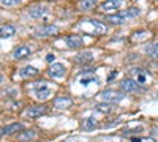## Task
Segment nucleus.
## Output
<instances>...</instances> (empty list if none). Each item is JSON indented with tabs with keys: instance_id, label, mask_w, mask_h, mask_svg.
I'll return each instance as SVG.
<instances>
[{
	"instance_id": "nucleus-1",
	"label": "nucleus",
	"mask_w": 158,
	"mask_h": 142,
	"mask_svg": "<svg viewBox=\"0 0 158 142\" xmlns=\"http://www.w3.org/2000/svg\"><path fill=\"white\" fill-rule=\"evenodd\" d=\"M138 14H139V8H136V6H131V8H127L125 11L115 13V14H109L106 19H108L111 24L118 25V24H123V22H127V21H128V19H131V18H136Z\"/></svg>"
},
{
	"instance_id": "nucleus-2",
	"label": "nucleus",
	"mask_w": 158,
	"mask_h": 142,
	"mask_svg": "<svg viewBox=\"0 0 158 142\" xmlns=\"http://www.w3.org/2000/svg\"><path fill=\"white\" fill-rule=\"evenodd\" d=\"M33 90H35V95L38 99H46L51 95V88L46 82H36L33 85Z\"/></svg>"
},
{
	"instance_id": "nucleus-3",
	"label": "nucleus",
	"mask_w": 158,
	"mask_h": 142,
	"mask_svg": "<svg viewBox=\"0 0 158 142\" xmlns=\"http://www.w3.org/2000/svg\"><path fill=\"white\" fill-rule=\"evenodd\" d=\"M57 33H59V27H57V25H51V24L41 25V27H38L35 30L36 36H54Z\"/></svg>"
},
{
	"instance_id": "nucleus-4",
	"label": "nucleus",
	"mask_w": 158,
	"mask_h": 142,
	"mask_svg": "<svg viewBox=\"0 0 158 142\" xmlns=\"http://www.w3.org/2000/svg\"><path fill=\"white\" fill-rule=\"evenodd\" d=\"M65 67L62 63H54V65H51V68L48 70V76L49 77H54V79H59V77H63L65 76Z\"/></svg>"
},
{
	"instance_id": "nucleus-5",
	"label": "nucleus",
	"mask_w": 158,
	"mask_h": 142,
	"mask_svg": "<svg viewBox=\"0 0 158 142\" xmlns=\"http://www.w3.org/2000/svg\"><path fill=\"white\" fill-rule=\"evenodd\" d=\"M120 3L122 0H106V2H103L100 5V10L103 13H111V11H117L120 8Z\"/></svg>"
},
{
	"instance_id": "nucleus-6",
	"label": "nucleus",
	"mask_w": 158,
	"mask_h": 142,
	"mask_svg": "<svg viewBox=\"0 0 158 142\" xmlns=\"http://www.w3.org/2000/svg\"><path fill=\"white\" fill-rule=\"evenodd\" d=\"M46 112H48L46 106H33V108H29L25 111V115H27L29 119H38V117H41V115H44Z\"/></svg>"
},
{
	"instance_id": "nucleus-7",
	"label": "nucleus",
	"mask_w": 158,
	"mask_h": 142,
	"mask_svg": "<svg viewBox=\"0 0 158 142\" xmlns=\"http://www.w3.org/2000/svg\"><path fill=\"white\" fill-rule=\"evenodd\" d=\"M120 88H122V92L133 93V92H138L139 90V84L133 79H123L122 84H120Z\"/></svg>"
},
{
	"instance_id": "nucleus-8",
	"label": "nucleus",
	"mask_w": 158,
	"mask_h": 142,
	"mask_svg": "<svg viewBox=\"0 0 158 142\" xmlns=\"http://www.w3.org/2000/svg\"><path fill=\"white\" fill-rule=\"evenodd\" d=\"M100 98H101L103 103H111V104H112L114 101L122 99V95L117 93V92H114V90H106V92H103V93L100 95Z\"/></svg>"
},
{
	"instance_id": "nucleus-9",
	"label": "nucleus",
	"mask_w": 158,
	"mask_h": 142,
	"mask_svg": "<svg viewBox=\"0 0 158 142\" xmlns=\"http://www.w3.org/2000/svg\"><path fill=\"white\" fill-rule=\"evenodd\" d=\"M24 130V125L22 123H11V125H6L3 126L2 130H0V134H3V136H8V134H16L19 131Z\"/></svg>"
},
{
	"instance_id": "nucleus-10",
	"label": "nucleus",
	"mask_w": 158,
	"mask_h": 142,
	"mask_svg": "<svg viewBox=\"0 0 158 142\" xmlns=\"http://www.w3.org/2000/svg\"><path fill=\"white\" fill-rule=\"evenodd\" d=\"M48 11H49V8H48L46 5H36V6H32V8L29 10V14H30L32 18L38 19V18H43Z\"/></svg>"
},
{
	"instance_id": "nucleus-11",
	"label": "nucleus",
	"mask_w": 158,
	"mask_h": 142,
	"mask_svg": "<svg viewBox=\"0 0 158 142\" xmlns=\"http://www.w3.org/2000/svg\"><path fill=\"white\" fill-rule=\"evenodd\" d=\"M30 52H32V49L29 46L22 44V46H18L15 51H13V55H15V59H25V57L30 55Z\"/></svg>"
},
{
	"instance_id": "nucleus-12",
	"label": "nucleus",
	"mask_w": 158,
	"mask_h": 142,
	"mask_svg": "<svg viewBox=\"0 0 158 142\" xmlns=\"http://www.w3.org/2000/svg\"><path fill=\"white\" fill-rule=\"evenodd\" d=\"M71 104H73V99L68 98V96H57V98L54 99V106H56L57 109H67V108H70Z\"/></svg>"
},
{
	"instance_id": "nucleus-13",
	"label": "nucleus",
	"mask_w": 158,
	"mask_h": 142,
	"mask_svg": "<svg viewBox=\"0 0 158 142\" xmlns=\"http://www.w3.org/2000/svg\"><path fill=\"white\" fill-rule=\"evenodd\" d=\"M65 41H67V46H68V47H73V49H74V47H81V46H82V38L79 36V35H76V33L68 35Z\"/></svg>"
},
{
	"instance_id": "nucleus-14",
	"label": "nucleus",
	"mask_w": 158,
	"mask_h": 142,
	"mask_svg": "<svg viewBox=\"0 0 158 142\" xmlns=\"http://www.w3.org/2000/svg\"><path fill=\"white\" fill-rule=\"evenodd\" d=\"M92 59H94L92 52H89V51H84V52H79V54L74 57V62L77 63V65H85V63L92 62Z\"/></svg>"
},
{
	"instance_id": "nucleus-15",
	"label": "nucleus",
	"mask_w": 158,
	"mask_h": 142,
	"mask_svg": "<svg viewBox=\"0 0 158 142\" xmlns=\"http://www.w3.org/2000/svg\"><path fill=\"white\" fill-rule=\"evenodd\" d=\"M15 33H16V29L13 25H8V24L0 25V38H10Z\"/></svg>"
},
{
	"instance_id": "nucleus-16",
	"label": "nucleus",
	"mask_w": 158,
	"mask_h": 142,
	"mask_svg": "<svg viewBox=\"0 0 158 142\" xmlns=\"http://www.w3.org/2000/svg\"><path fill=\"white\" fill-rule=\"evenodd\" d=\"M77 6H79V10H82V11L94 10V8L97 6V2H95V0H79Z\"/></svg>"
},
{
	"instance_id": "nucleus-17",
	"label": "nucleus",
	"mask_w": 158,
	"mask_h": 142,
	"mask_svg": "<svg viewBox=\"0 0 158 142\" xmlns=\"http://www.w3.org/2000/svg\"><path fill=\"white\" fill-rule=\"evenodd\" d=\"M36 74H38V68H35L32 65H29V67H25V68L21 70V76L22 77H32V76H36Z\"/></svg>"
},
{
	"instance_id": "nucleus-18",
	"label": "nucleus",
	"mask_w": 158,
	"mask_h": 142,
	"mask_svg": "<svg viewBox=\"0 0 158 142\" xmlns=\"http://www.w3.org/2000/svg\"><path fill=\"white\" fill-rule=\"evenodd\" d=\"M98 112H101V114H109L112 109H114V106L111 104V103H100V104H97V108H95Z\"/></svg>"
},
{
	"instance_id": "nucleus-19",
	"label": "nucleus",
	"mask_w": 158,
	"mask_h": 142,
	"mask_svg": "<svg viewBox=\"0 0 158 142\" xmlns=\"http://www.w3.org/2000/svg\"><path fill=\"white\" fill-rule=\"evenodd\" d=\"M89 22L95 27V33H104V32H106V25L101 24L100 21H97V19H89Z\"/></svg>"
},
{
	"instance_id": "nucleus-20",
	"label": "nucleus",
	"mask_w": 158,
	"mask_h": 142,
	"mask_svg": "<svg viewBox=\"0 0 158 142\" xmlns=\"http://www.w3.org/2000/svg\"><path fill=\"white\" fill-rule=\"evenodd\" d=\"M149 79V74L144 71V70H138L136 71V82L138 84H146Z\"/></svg>"
},
{
	"instance_id": "nucleus-21",
	"label": "nucleus",
	"mask_w": 158,
	"mask_h": 142,
	"mask_svg": "<svg viewBox=\"0 0 158 142\" xmlns=\"http://www.w3.org/2000/svg\"><path fill=\"white\" fill-rule=\"evenodd\" d=\"M146 52H147L150 57L158 59V43H153V44L147 46V47H146Z\"/></svg>"
},
{
	"instance_id": "nucleus-22",
	"label": "nucleus",
	"mask_w": 158,
	"mask_h": 142,
	"mask_svg": "<svg viewBox=\"0 0 158 142\" xmlns=\"http://www.w3.org/2000/svg\"><path fill=\"white\" fill-rule=\"evenodd\" d=\"M82 128L87 131H90V130H94V128H97V120L95 119H87L85 122H84V125H82Z\"/></svg>"
},
{
	"instance_id": "nucleus-23",
	"label": "nucleus",
	"mask_w": 158,
	"mask_h": 142,
	"mask_svg": "<svg viewBox=\"0 0 158 142\" xmlns=\"http://www.w3.org/2000/svg\"><path fill=\"white\" fill-rule=\"evenodd\" d=\"M21 2V0H0V3H2L3 6H15Z\"/></svg>"
},
{
	"instance_id": "nucleus-24",
	"label": "nucleus",
	"mask_w": 158,
	"mask_h": 142,
	"mask_svg": "<svg viewBox=\"0 0 158 142\" xmlns=\"http://www.w3.org/2000/svg\"><path fill=\"white\" fill-rule=\"evenodd\" d=\"M131 142H156L153 137H133Z\"/></svg>"
},
{
	"instance_id": "nucleus-25",
	"label": "nucleus",
	"mask_w": 158,
	"mask_h": 142,
	"mask_svg": "<svg viewBox=\"0 0 158 142\" xmlns=\"http://www.w3.org/2000/svg\"><path fill=\"white\" fill-rule=\"evenodd\" d=\"M92 81H97L94 76H90V77H81V84H82V85H87V84L92 82Z\"/></svg>"
},
{
	"instance_id": "nucleus-26",
	"label": "nucleus",
	"mask_w": 158,
	"mask_h": 142,
	"mask_svg": "<svg viewBox=\"0 0 158 142\" xmlns=\"http://www.w3.org/2000/svg\"><path fill=\"white\" fill-rule=\"evenodd\" d=\"M46 60H48L49 63H51V62H54V55H52V54H49V55L46 57Z\"/></svg>"
},
{
	"instance_id": "nucleus-27",
	"label": "nucleus",
	"mask_w": 158,
	"mask_h": 142,
	"mask_svg": "<svg viewBox=\"0 0 158 142\" xmlns=\"http://www.w3.org/2000/svg\"><path fill=\"white\" fill-rule=\"evenodd\" d=\"M62 142H76V140H73V139H67V140H62Z\"/></svg>"
},
{
	"instance_id": "nucleus-28",
	"label": "nucleus",
	"mask_w": 158,
	"mask_h": 142,
	"mask_svg": "<svg viewBox=\"0 0 158 142\" xmlns=\"http://www.w3.org/2000/svg\"><path fill=\"white\" fill-rule=\"evenodd\" d=\"M2 81H3V77H2V76H0V82H2Z\"/></svg>"
},
{
	"instance_id": "nucleus-29",
	"label": "nucleus",
	"mask_w": 158,
	"mask_h": 142,
	"mask_svg": "<svg viewBox=\"0 0 158 142\" xmlns=\"http://www.w3.org/2000/svg\"><path fill=\"white\" fill-rule=\"evenodd\" d=\"M156 2H158V0H156Z\"/></svg>"
}]
</instances>
